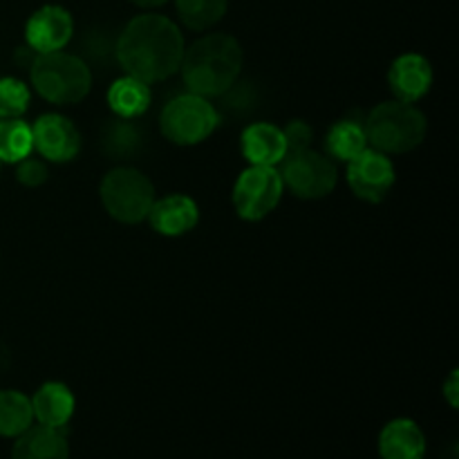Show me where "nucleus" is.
Instances as JSON below:
<instances>
[{"mask_svg": "<svg viewBox=\"0 0 459 459\" xmlns=\"http://www.w3.org/2000/svg\"><path fill=\"white\" fill-rule=\"evenodd\" d=\"M184 49V34L169 16L142 13L124 27L115 56L126 74L151 85L170 79L179 70Z\"/></svg>", "mask_w": 459, "mask_h": 459, "instance_id": "obj_1", "label": "nucleus"}, {"mask_svg": "<svg viewBox=\"0 0 459 459\" xmlns=\"http://www.w3.org/2000/svg\"><path fill=\"white\" fill-rule=\"evenodd\" d=\"M245 63L240 43L231 34H206L184 49L182 79L188 92L204 99L224 97L238 83Z\"/></svg>", "mask_w": 459, "mask_h": 459, "instance_id": "obj_2", "label": "nucleus"}, {"mask_svg": "<svg viewBox=\"0 0 459 459\" xmlns=\"http://www.w3.org/2000/svg\"><path fill=\"white\" fill-rule=\"evenodd\" d=\"M363 128L368 134V146L384 155H403L421 146L429 121L415 103L393 99L372 108Z\"/></svg>", "mask_w": 459, "mask_h": 459, "instance_id": "obj_3", "label": "nucleus"}, {"mask_svg": "<svg viewBox=\"0 0 459 459\" xmlns=\"http://www.w3.org/2000/svg\"><path fill=\"white\" fill-rule=\"evenodd\" d=\"M30 76L36 92L54 106H74L83 101L92 88L88 63L63 49L36 54L30 63Z\"/></svg>", "mask_w": 459, "mask_h": 459, "instance_id": "obj_4", "label": "nucleus"}, {"mask_svg": "<svg viewBox=\"0 0 459 459\" xmlns=\"http://www.w3.org/2000/svg\"><path fill=\"white\" fill-rule=\"evenodd\" d=\"M103 209L121 224H139L148 218L155 204V186L142 170L133 166H117L99 186Z\"/></svg>", "mask_w": 459, "mask_h": 459, "instance_id": "obj_5", "label": "nucleus"}, {"mask_svg": "<svg viewBox=\"0 0 459 459\" xmlns=\"http://www.w3.org/2000/svg\"><path fill=\"white\" fill-rule=\"evenodd\" d=\"M220 126V112L200 94H179L170 99L160 115V130L170 143L197 146L206 142Z\"/></svg>", "mask_w": 459, "mask_h": 459, "instance_id": "obj_6", "label": "nucleus"}, {"mask_svg": "<svg viewBox=\"0 0 459 459\" xmlns=\"http://www.w3.org/2000/svg\"><path fill=\"white\" fill-rule=\"evenodd\" d=\"M285 184L276 166H249L233 184V209L247 222H260L281 204Z\"/></svg>", "mask_w": 459, "mask_h": 459, "instance_id": "obj_7", "label": "nucleus"}, {"mask_svg": "<svg viewBox=\"0 0 459 459\" xmlns=\"http://www.w3.org/2000/svg\"><path fill=\"white\" fill-rule=\"evenodd\" d=\"M281 164L282 184L300 200H321L330 195L339 179L334 161L312 148L287 152Z\"/></svg>", "mask_w": 459, "mask_h": 459, "instance_id": "obj_8", "label": "nucleus"}, {"mask_svg": "<svg viewBox=\"0 0 459 459\" xmlns=\"http://www.w3.org/2000/svg\"><path fill=\"white\" fill-rule=\"evenodd\" d=\"M348 186L352 188L354 195L370 204H379L393 191L397 182V170H394L393 160L384 152L368 146L361 155L348 161Z\"/></svg>", "mask_w": 459, "mask_h": 459, "instance_id": "obj_9", "label": "nucleus"}, {"mask_svg": "<svg viewBox=\"0 0 459 459\" xmlns=\"http://www.w3.org/2000/svg\"><path fill=\"white\" fill-rule=\"evenodd\" d=\"M31 134H34V151H39L43 160L54 161V164L72 161L81 151L79 130L67 117L58 112L39 117L31 126Z\"/></svg>", "mask_w": 459, "mask_h": 459, "instance_id": "obj_10", "label": "nucleus"}, {"mask_svg": "<svg viewBox=\"0 0 459 459\" xmlns=\"http://www.w3.org/2000/svg\"><path fill=\"white\" fill-rule=\"evenodd\" d=\"M74 34V21L65 7L43 4L30 16L25 25V40L36 54L58 52L65 48Z\"/></svg>", "mask_w": 459, "mask_h": 459, "instance_id": "obj_11", "label": "nucleus"}, {"mask_svg": "<svg viewBox=\"0 0 459 459\" xmlns=\"http://www.w3.org/2000/svg\"><path fill=\"white\" fill-rule=\"evenodd\" d=\"M148 222H151L152 231L166 238H179L191 233L200 222V206L193 197L184 195V193H173L155 200L148 213Z\"/></svg>", "mask_w": 459, "mask_h": 459, "instance_id": "obj_12", "label": "nucleus"}, {"mask_svg": "<svg viewBox=\"0 0 459 459\" xmlns=\"http://www.w3.org/2000/svg\"><path fill=\"white\" fill-rule=\"evenodd\" d=\"M388 85L394 99L403 103H417L433 85V67L421 54H402L388 70Z\"/></svg>", "mask_w": 459, "mask_h": 459, "instance_id": "obj_13", "label": "nucleus"}, {"mask_svg": "<svg viewBox=\"0 0 459 459\" xmlns=\"http://www.w3.org/2000/svg\"><path fill=\"white\" fill-rule=\"evenodd\" d=\"M240 148L251 166H276L287 155L282 128L269 124V121L247 126L240 137Z\"/></svg>", "mask_w": 459, "mask_h": 459, "instance_id": "obj_14", "label": "nucleus"}, {"mask_svg": "<svg viewBox=\"0 0 459 459\" xmlns=\"http://www.w3.org/2000/svg\"><path fill=\"white\" fill-rule=\"evenodd\" d=\"M379 455L381 459H424V430L406 417L388 421L379 435Z\"/></svg>", "mask_w": 459, "mask_h": 459, "instance_id": "obj_15", "label": "nucleus"}, {"mask_svg": "<svg viewBox=\"0 0 459 459\" xmlns=\"http://www.w3.org/2000/svg\"><path fill=\"white\" fill-rule=\"evenodd\" d=\"M76 408V399L72 390L61 381H48L40 385L31 397V411L39 424L49 429H65Z\"/></svg>", "mask_w": 459, "mask_h": 459, "instance_id": "obj_16", "label": "nucleus"}, {"mask_svg": "<svg viewBox=\"0 0 459 459\" xmlns=\"http://www.w3.org/2000/svg\"><path fill=\"white\" fill-rule=\"evenodd\" d=\"M12 459H70V444L63 429L30 426L16 437Z\"/></svg>", "mask_w": 459, "mask_h": 459, "instance_id": "obj_17", "label": "nucleus"}, {"mask_svg": "<svg viewBox=\"0 0 459 459\" xmlns=\"http://www.w3.org/2000/svg\"><path fill=\"white\" fill-rule=\"evenodd\" d=\"M151 85L130 74L117 79L110 85V90H108L110 110L115 112V117H121V119H137V117H142L151 108Z\"/></svg>", "mask_w": 459, "mask_h": 459, "instance_id": "obj_18", "label": "nucleus"}, {"mask_svg": "<svg viewBox=\"0 0 459 459\" xmlns=\"http://www.w3.org/2000/svg\"><path fill=\"white\" fill-rule=\"evenodd\" d=\"M368 148V134L363 124L352 119H341L327 130L325 134V151L327 155L339 161H352L354 157L361 155Z\"/></svg>", "mask_w": 459, "mask_h": 459, "instance_id": "obj_19", "label": "nucleus"}, {"mask_svg": "<svg viewBox=\"0 0 459 459\" xmlns=\"http://www.w3.org/2000/svg\"><path fill=\"white\" fill-rule=\"evenodd\" d=\"M31 424V399L21 390H0V437H18Z\"/></svg>", "mask_w": 459, "mask_h": 459, "instance_id": "obj_20", "label": "nucleus"}, {"mask_svg": "<svg viewBox=\"0 0 459 459\" xmlns=\"http://www.w3.org/2000/svg\"><path fill=\"white\" fill-rule=\"evenodd\" d=\"M34 152V134L31 126L16 119H0V161L18 164Z\"/></svg>", "mask_w": 459, "mask_h": 459, "instance_id": "obj_21", "label": "nucleus"}, {"mask_svg": "<svg viewBox=\"0 0 459 459\" xmlns=\"http://www.w3.org/2000/svg\"><path fill=\"white\" fill-rule=\"evenodd\" d=\"M178 16L188 30L206 31L218 25L229 9V0H175Z\"/></svg>", "mask_w": 459, "mask_h": 459, "instance_id": "obj_22", "label": "nucleus"}, {"mask_svg": "<svg viewBox=\"0 0 459 459\" xmlns=\"http://www.w3.org/2000/svg\"><path fill=\"white\" fill-rule=\"evenodd\" d=\"M134 119H112L103 130V148L110 157L130 160V155L139 152L142 146V130L133 124Z\"/></svg>", "mask_w": 459, "mask_h": 459, "instance_id": "obj_23", "label": "nucleus"}, {"mask_svg": "<svg viewBox=\"0 0 459 459\" xmlns=\"http://www.w3.org/2000/svg\"><path fill=\"white\" fill-rule=\"evenodd\" d=\"M31 92L21 79L4 76L0 79V119H16L30 108Z\"/></svg>", "mask_w": 459, "mask_h": 459, "instance_id": "obj_24", "label": "nucleus"}, {"mask_svg": "<svg viewBox=\"0 0 459 459\" xmlns=\"http://www.w3.org/2000/svg\"><path fill=\"white\" fill-rule=\"evenodd\" d=\"M49 178V170L45 166L43 160H36V157H25L22 161H18V169H16V179L27 188H36L40 184L48 182Z\"/></svg>", "mask_w": 459, "mask_h": 459, "instance_id": "obj_25", "label": "nucleus"}, {"mask_svg": "<svg viewBox=\"0 0 459 459\" xmlns=\"http://www.w3.org/2000/svg\"><path fill=\"white\" fill-rule=\"evenodd\" d=\"M282 134H285V143H287V152H299V151H305V148H309V143H312V126L307 124V121H291V124H287L285 128H282Z\"/></svg>", "mask_w": 459, "mask_h": 459, "instance_id": "obj_26", "label": "nucleus"}, {"mask_svg": "<svg viewBox=\"0 0 459 459\" xmlns=\"http://www.w3.org/2000/svg\"><path fill=\"white\" fill-rule=\"evenodd\" d=\"M444 397L453 408H457V370H453L448 379L444 381Z\"/></svg>", "mask_w": 459, "mask_h": 459, "instance_id": "obj_27", "label": "nucleus"}, {"mask_svg": "<svg viewBox=\"0 0 459 459\" xmlns=\"http://www.w3.org/2000/svg\"><path fill=\"white\" fill-rule=\"evenodd\" d=\"M128 3L137 4V7H142V9H157V7H161V4L169 3V0H128Z\"/></svg>", "mask_w": 459, "mask_h": 459, "instance_id": "obj_28", "label": "nucleus"}, {"mask_svg": "<svg viewBox=\"0 0 459 459\" xmlns=\"http://www.w3.org/2000/svg\"><path fill=\"white\" fill-rule=\"evenodd\" d=\"M0 164H3V161H0Z\"/></svg>", "mask_w": 459, "mask_h": 459, "instance_id": "obj_29", "label": "nucleus"}]
</instances>
